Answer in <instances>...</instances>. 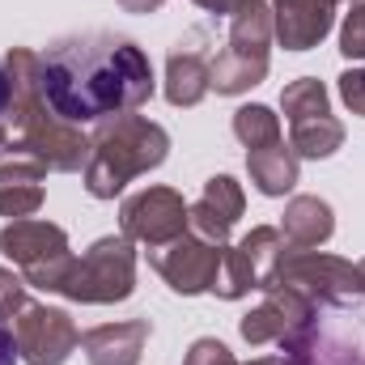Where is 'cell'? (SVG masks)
I'll use <instances>...</instances> for the list:
<instances>
[{
	"label": "cell",
	"mask_w": 365,
	"mask_h": 365,
	"mask_svg": "<svg viewBox=\"0 0 365 365\" xmlns=\"http://www.w3.org/2000/svg\"><path fill=\"white\" fill-rule=\"evenodd\" d=\"M340 56L365 60V0H349L344 26H340Z\"/></svg>",
	"instance_id": "obj_25"
},
{
	"label": "cell",
	"mask_w": 365,
	"mask_h": 365,
	"mask_svg": "<svg viewBox=\"0 0 365 365\" xmlns=\"http://www.w3.org/2000/svg\"><path fill=\"white\" fill-rule=\"evenodd\" d=\"M158 90L153 64L140 43L90 30L68 34L43 51V98L68 123H98L123 110H140Z\"/></svg>",
	"instance_id": "obj_1"
},
{
	"label": "cell",
	"mask_w": 365,
	"mask_h": 365,
	"mask_svg": "<svg viewBox=\"0 0 365 365\" xmlns=\"http://www.w3.org/2000/svg\"><path fill=\"white\" fill-rule=\"evenodd\" d=\"M21 357H17V344H13V331L0 323V365H17Z\"/></svg>",
	"instance_id": "obj_32"
},
{
	"label": "cell",
	"mask_w": 365,
	"mask_h": 365,
	"mask_svg": "<svg viewBox=\"0 0 365 365\" xmlns=\"http://www.w3.org/2000/svg\"><path fill=\"white\" fill-rule=\"evenodd\" d=\"M43 208V187L38 182H0V217L21 221Z\"/></svg>",
	"instance_id": "obj_24"
},
{
	"label": "cell",
	"mask_w": 365,
	"mask_h": 365,
	"mask_svg": "<svg viewBox=\"0 0 365 365\" xmlns=\"http://www.w3.org/2000/svg\"><path fill=\"white\" fill-rule=\"evenodd\" d=\"M247 365H310V349H297V353H276V357H255Z\"/></svg>",
	"instance_id": "obj_29"
},
{
	"label": "cell",
	"mask_w": 365,
	"mask_h": 365,
	"mask_svg": "<svg viewBox=\"0 0 365 365\" xmlns=\"http://www.w3.org/2000/svg\"><path fill=\"white\" fill-rule=\"evenodd\" d=\"M284 255V238L276 225H255L251 234H242L234 247H225L221 255V272L212 293L221 302H242L247 293H264L276 284V264Z\"/></svg>",
	"instance_id": "obj_6"
},
{
	"label": "cell",
	"mask_w": 365,
	"mask_h": 365,
	"mask_svg": "<svg viewBox=\"0 0 365 365\" xmlns=\"http://www.w3.org/2000/svg\"><path fill=\"white\" fill-rule=\"evenodd\" d=\"M340 102L365 119V68H344L340 73Z\"/></svg>",
	"instance_id": "obj_28"
},
{
	"label": "cell",
	"mask_w": 365,
	"mask_h": 365,
	"mask_svg": "<svg viewBox=\"0 0 365 365\" xmlns=\"http://www.w3.org/2000/svg\"><path fill=\"white\" fill-rule=\"evenodd\" d=\"M17 132H21V145H30L43 162H47V170H56V175H77V170H86L90 166V136L77 128V123H68V119H60L47 102H38L21 123H17Z\"/></svg>",
	"instance_id": "obj_9"
},
{
	"label": "cell",
	"mask_w": 365,
	"mask_h": 365,
	"mask_svg": "<svg viewBox=\"0 0 365 365\" xmlns=\"http://www.w3.org/2000/svg\"><path fill=\"white\" fill-rule=\"evenodd\" d=\"M4 136H9V123H0V149H4Z\"/></svg>",
	"instance_id": "obj_34"
},
{
	"label": "cell",
	"mask_w": 365,
	"mask_h": 365,
	"mask_svg": "<svg viewBox=\"0 0 365 365\" xmlns=\"http://www.w3.org/2000/svg\"><path fill=\"white\" fill-rule=\"evenodd\" d=\"M268 64H272V56L242 51V47L225 43V51H217V60H212V90L221 98H238V93L255 90L268 77Z\"/></svg>",
	"instance_id": "obj_18"
},
{
	"label": "cell",
	"mask_w": 365,
	"mask_h": 365,
	"mask_svg": "<svg viewBox=\"0 0 365 365\" xmlns=\"http://www.w3.org/2000/svg\"><path fill=\"white\" fill-rule=\"evenodd\" d=\"M182 365H238V357L221 344V340H212V336H200L191 349H187V357Z\"/></svg>",
	"instance_id": "obj_27"
},
{
	"label": "cell",
	"mask_w": 365,
	"mask_h": 365,
	"mask_svg": "<svg viewBox=\"0 0 365 365\" xmlns=\"http://www.w3.org/2000/svg\"><path fill=\"white\" fill-rule=\"evenodd\" d=\"M242 212H247L242 182L234 179V175H212V179L204 182L200 200L187 204V230L195 238L212 242V247H230V234L242 221Z\"/></svg>",
	"instance_id": "obj_11"
},
{
	"label": "cell",
	"mask_w": 365,
	"mask_h": 365,
	"mask_svg": "<svg viewBox=\"0 0 365 365\" xmlns=\"http://www.w3.org/2000/svg\"><path fill=\"white\" fill-rule=\"evenodd\" d=\"M132 293H136V242L123 234H106L86 255H77L60 289V297L77 306H115L128 302Z\"/></svg>",
	"instance_id": "obj_3"
},
{
	"label": "cell",
	"mask_w": 365,
	"mask_h": 365,
	"mask_svg": "<svg viewBox=\"0 0 365 365\" xmlns=\"http://www.w3.org/2000/svg\"><path fill=\"white\" fill-rule=\"evenodd\" d=\"M221 255H225V247H212V242H204L187 230L182 238L149 251V268L179 297H200V293H212L217 272H221Z\"/></svg>",
	"instance_id": "obj_10"
},
{
	"label": "cell",
	"mask_w": 365,
	"mask_h": 365,
	"mask_svg": "<svg viewBox=\"0 0 365 365\" xmlns=\"http://www.w3.org/2000/svg\"><path fill=\"white\" fill-rule=\"evenodd\" d=\"M247 175H251V182H255L259 195L280 200V195H289V191L297 187L302 158H297L284 140H276L268 149H251V153H247Z\"/></svg>",
	"instance_id": "obj_17"
},
{
	"label": "cell",
	"mask_w": 365,
	"mask_h": 365,
	"mask_svg": "<svg viewBox=\"0 0 365 365\" xmlns=\"http://www.w3.org/2000/svg\"><path fill=\"white\" fill-rule=\"evenodd\" d=\"M340 0H272L276 43L284 51H310L319 47L336 26Z\"/></svg>",
	"instance_id": "obj_12"
},
{
	"label": "cell",
	"mask_w": 365,
	"mask_h": 365,
	"mask_svg": "<svg viewBox=\"0 0 365 365\" xmlns=\"http://www.w3.org/2000/svg\"><path fill=\"white\" fill-rule=\"evenodd\" d=\"M204 13H212V17H234L238 9H242V0H195Z\"/></svg>",
	"instance_id": "obj_30"
},
{
	"label": "cell",
	"mask_w": 365,
	"mask_h": 365,
	"mask_svg": "<svg viewBox=\"0 0 365 365\" xmlns=\"http://www.w3.org/2000/svg\"><path fill=\"white\" fill-rule=\"evenodd\" d=\"M9 106H13V86H9V68L0 60V123H9Z\"/></svg>",
	"instance_id": "obj_31"
},
{
	"label": "cell",
	"mask_w": 365,
	"mask_h": 365,
	"mask_svg": "<svg viewBox=\"0 0 365 365\" xmlns=\"http://www.w3.org/2000/svg\"><path fill=\"white\" fill-rule=\"evenodd\" d=\"M166 0H119V9L123 13H158Z\"/></svg>",
	"instance_id": "obj_33"
},
{
	"label": "cell",
	"mask_w": 365,
	"mask_h": 365,
	"mask_svg": "<svg viewBox=\"0 0 365 365\" xmlns=\"http://www.w3.org/2000/svg\"><path fill=\"white\" fill-rule=\"evenodd\" d=\"M357 272H361V289H365V259H361V264H357Z\"/></svg>",
	"instance_id": "obj_35"
},
{
	"label": "cell",
	"mask_w": 365,
	"mask_h": 365,
	"mask_svg": "<svg viewBox=\"0 0 365 365\" xmlns=\"http://www.w3.org/2000/svg\"><path fill=\"white\" fill-rule=\"evenodd\" d=\"M289 149L302 162H327L344 149V123L336 115H319V119H302L289 123Z\"/></svg>",
	"instance_id": "obj_19"
},
{
	"label": "cell",
	"mask_w": 365,
	"mask_h": 365,
	"mask_svg": "<svg viewBox=\"0 0 365 365\" xmlns=\"http://www.w3.org/2000/svg\"><path fill=\"white\" fill-rule=\"evenodd\" d=\"M234 136H238V145L251 153V149H268L276 140H284L280 136V115H276L272 106H264V102H247V106H238L234 110Z\"/></svg>",
	"instance_id": "obj_21"
},
{
	"label": "cell",
	"mask_w": 365,
	"mask_h": 365,
	"mask_svg": "<svg viewBox=\"0 0 365 365\" xmlns=\"http://www.w3.org/2000/svg\"><path fill=\"white\" fill-rule=\"evenodd\" d=\"M280 110H284L289 123L319 119V115H331V93H327V86L319 77H297L280 93Z\"/></svg>",
	"instance_id": "obj_22"
},
{
	"label": "cell",
	"mask_w": 365,
	"mask_h": 365,
	"mask_svg": "<svg viewBox=\"0 0 365 365\" xmlns=\"http://www.w3.org/2000/svg\"><path fill=\"white\" fill-rule=\"evenodd\" d=\"M162 93L170 106H200L208 93H212V60H204L200 47L179 43L170 56H166V81Z\"/></svg>",
	"instance_id": "obj_16"
},
{
	"label": "cell",
	"mask_w": 365,
	"mask_h": 365,
	"mask_svg": "<svg viewBox=\"0 0 365 365\" xmlns=\"http://www.w3.org/2000/svg\"><path fill=\"white\" fill-rule=\"evenodd\" d=\"M26 289H30V284H26L21 276L0 264V323H9V319H17V314H21V306L30 302V297H26Z\"/></svg>",
	"instance_id": "obj_26"
},
{
	"label": "cell",
	"mask_w": 365,
	"mask_h": 365,
	"mask_svg": "<svg viewBox=\"0 0 365 365\" xmlns=\"http://www.w3.org/2000/svg\"><path fill=\"white\" fill-rule=\"evenodd\" d=\"M336 234V208L323 195H293L280 217V238L293 251H319Z\"/></svg>",
	"instance_id": "obj_15"
},
{
	"label": "cell",
	"mask_w": 365,
	"mask_h": 365,
	"mask_svg": "<svg viewBox=\"0 0 365 365\" xmlns=\"http://www.w3.org/2000/svg\"><path fill=\"white\" fill-rule=\"evenodd\" d=\"M276 284H289V289L306 293L314 306H353L357 297H365L357 264L340 259V255H327V251L284 247V255L276 264Z\"/></svg>",
	"instance_id": "obj_5"
},
{
	"label": "cell",
	"mask_w": 365,
	"mask_h": 365,
	"mask_svg": "<svg viewBox=\"0 0 365 365\" xmlns=\"http://www.w3.org/2000/svg\"><path fill=\"white\" fill-rule=\"evenodd\" d=\"M13 344L26 365H64L81 349V331L68 310L47 302H26L13 319Z\"/></svg>",
	"instance_id": "obj_8"
},
{
	"label": "cell",
	"mask_w": 365,
	"mask_h": 365,
	"mask_svg": "<svg viewBox=\"0 0 365 365\" xmlns=\"http://www.w3.org/2000/svg\"><path fill=\"white\" fill-rule=\"evenodd\" d=\"M119 234L132 238L136 247H149V251L182 238L187 234V200H182V191L153 182V187H140V191L123 195Z\"/></svg>",
	"instance_id": "obj_7"
},
{
	"label": "cell",
	"mask_w": 365,
	"mask_h": 365,
	"mask_svg": "<svg viewBox=\"0 0 365 365\" xmlns=\"http://www.w3.org/2000/svg\"><path fill=\"white\" fill-rule=\"evenodd\" d=\"M153 336L149 319H119V323H102L81 336V353L90 365H140L145 344Z\"/></svg>",
	"instance_id": "obj_13"
},
{
	"label": "cell",
	"mask_w": 365,
	"mask_h": 365,
	"mask_svg": "<svg viewBox=\"0 0 365 365\" xmlns=\"http://www.w3.org/2000/svg\"><path fill=\"white\" fill-rule=\"evenodd\" d=\"M43 179H47V162L30 145L13 140V145L0 149V182H43Z\"/></svg>",
	"instance_id": "obj_23"
},
{
	"label": "cell",
	"mask_w": 365,
	"mask_h": 365,
	"mask_svg": "<svg viewBox=\"0 0 365 365\" xmlns=\"http://www.w3.org/2000/svg\"><path fill=\"white\" fill-rule=\"evenodd\" d=\"M310 331H314V302L289 284H268L264 302L238 319V336L251 349L280 344L284 353H297L310 349Z\"/></svg>",
	"instance_id": "obj_4"
},
{
	"label": "cell",
	"mask_w": 365,
	"mask_h": 365,
	"mask_svg": "<svg viewBox=\"0 0 365 365\" xmlns=\"http://www.w3.org/2000/svg\"><path fill=\"white\" fill-rule=\"evenodd\" d=\"M60 251H73V247H68L64 225H56V221L21 217V221H9L0 230V255L13 259L21 272L34 268V264H43V259H51V255H60Z\"/></svg>",
	"instance_id": "obj_14"
},
{
	"label": "cell",
	"mask_w": 365,
	"mask_h": 365,
	"mask_svg": "<svg viewBox=\"0 0 365 365\" xmlns=\"http://www.w3.org/2000/svg\"><path fill=\"white\" fill-rule=\"evenodd\" d=\"M272 38H276L272 0H242V9L230 17V47L272 56Z\"/></svg>",
	"instance_id": "obj_20"
},
{
	"label": "cell",
	"mask_w": 365,
	"mask_h": 365,
	"mask_svg": "<svg viewBox=\"0 0 365 365\" xmlns=\"http://www.w3.org/2000/svg\"><path fill=\"white\" fill-rule=\"evenodd\" d=\"M90 145H93L90 166L81 175H86V191L93 200L123 195V187L132 179L158 170L170 158V132L158 119L136 115V110L98 119L90 132Z\"/></svg>",
	"instance_id": "obj_2"
}]
</instances>
